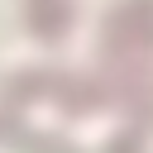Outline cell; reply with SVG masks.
Returning <instances> with one entry per match:
<instances>
[{"mask_svg": "<svg viewBox=\"0 0 153 153\" xmlns=\"http://www.w3.org/2000/svg\"><path fill=\"white\" fill-rule=\"evenodd\" d=\"M0 143H10V148H19V153H72L62 139L33 134V129H24V124H14V120H5V115H0Z\"/></svg>", "mask_w": 153, "mask_h": 153, "instance_id": "cell-1", "label": "cell"}]
</instances>
